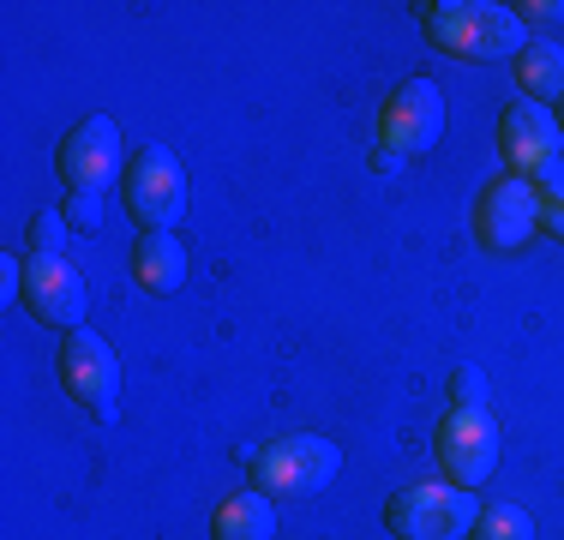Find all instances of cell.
Wrapping results in <instances>:
<instances>
[{
  "label": "cell",
  "mask_w": 564,
  "mask_h": 540,
  "mask_svg": "<svg viewBox=\"0 0 564 540\" xmlns=\"http://www.w3.org/2000/svg\"><path fill=\"white\" fill-rule=\"evenodd\" d=\"M372 162H379V174H397V169H402V156H391V151H384V144H379V151H372Z\"/></svg>",
  "instance_id": "44dd1931"
},
{
  "label": "cell",
  "mask_w": 564,
  "mask_h": 540,
  "mask_svg": "<svg viewBox=\"0 0 564 540\" xmlns=\"http://www.w3.org/2000/svg\"><path fill=\"white\" fill-rule=\"evenodd\" d=\"M66 240H73L66 210H36L31 223H24V252H31V259H66Z\"/></svg>",
  "instance_id": "2e32d148"
},
{
  "label": "cell",
  "mask_w": 564,
  "mask_h": 540,
  "mask_svg": "<svg viewBox=\"0 0 564 540\" xmlns=\"http://www.w3.org/2000/svg\"><path fill=\"white\" fill-rule=\"evenodd\" d=\"M276 534V505L252 486V493H228L210 517V540H271Z\"/></svg>",
  "instance_id": "4fadbf2b"
},
{
  "label": "cell",
  "mask_w": 564,
  "mask_h": 540,
  "mask_svg": "<svg viewBox=\"0 0 564 540\" xmlns=\"http://www.w3.org/2000/svg\"><path fill=\"white\" fill-rule=\"evenodd\" d=\"M55 169H61V181H66V198H97L102 186L120 174V127H115L109 115H85L61 139Z\"/></svg>",
  "instance_id": "52a82bcc"
},
{
  "label": "cell",
  "mask_w": 564,
  "mask_h": 540,
  "mask_svg": "<svg viewBox=\"0 0 564 540\" xmlns=\"http://www.w3.org/2000/svg\"><path fill=\"white\" fill-rule=\"evenodd\" d=\"M451 409H487V372H480V367H456L451 372Z\"/></svg>",
  "instance_id": "e0dca14e"
},
{
  "label": "cell",
  "mask_w": 564,
  "mask_h": 540,
  "mask_svg": "<svg viewBox=\"0 0 564 540\" xmlns=\"http://www.w3.org/2000/svg\"><path fill=\"white\" fill-rule=\"evenodd\" d=\"M66 223H73V228H85V235H97V223H102L97 198H66Z\"/></svg>",
  "instance_id": "d6986e66"
},
{
  "label": "cell",
  "mask_w": 564,
  "mask_h": 540,
  "mask_svg": "<svg viewBox=\"0 0 564 540\" xmlns=\"http://www.w3.org/2000/svg\"><path fill=\"white\" fill-rule=\"evenodd\" d=\"M24 306L36 324H55V331H85L90 313V289L73 270V259H24Z\"/></svg>",
  "instance_id": "8fae6325"
},
{
  "label": "cell",
  "mask_w": 564,
  "mask_h": 540,
  "mask_svg": "<svg viewBox=\"0 0 564 540\" xmlns=\"http://www.w3.org/2000/svg\"><path fill=\"white\" fill-rule=\"evenodd\" d=\"M132 282L151 294H174L186 282V247L174 228H156V235H139L132 247Z\"/></svg>",
  "instance_id": "7c38bea8"
},
{
  "label": "cell",
  "mask_w": 564,
  "mask_h": 540,
  "mask_svg": "<svg viewBox=\"0 0 564 540\" xmlns=\"http://www.w3.org/2000/svg\"><path fill=\"white\" fill-rule=\"evenodd\" d=\"M517 19L522 24H564V0H522Z\"/></svg>",
  "instance_id": "ac0fdd59"
},
{
  "label": "cell",
  "mask_w": 564,
  "mask_h": 540,
  "mask_svg": "<svg viewBox=\"0 0 564 540\" xmlns=\"http://www.w3.org/2000/svg\"><path fill=\"white\" fill-rule=\"evenodd\" d=\"M499 151L510 162V174H522V181H541L546 169L564 156V132H558V115L541 102H510L499 115Z\"/></svg>",
  "instance_id": "30bf717a"
},
{
  "label": "cell",
  "mask_w": 564,
  "mask_h": 540,
  "mask_svg": "<svg viewBox=\"0 0 564 540\" xmlns=\"http://www.w3.org/2000/svg\"><path fill=\"white\" fill-rule=\"evenodd\" d=\"M558 132H564V115H558Z\"/></svg>",
  "instance_id": "7402d4cb"
},
{
  "label": "cell",
  "mask_w": 564,
  "mask_h": 540,
  "mask_svg": "<svg viewBox=\"0 0 564 540\" xmlns=\"http://www.w3.org/2000/svg\"><path fill=\"white\" fill-rule=\"evenodd\" d=\"M127 210L144 235L156 228H174L186 216V169L169 144H144L127 169Z\"/></svg>",
  "instance_id": "5b68a950"
},
{
  "label": "cell",
  "mask_w": 564,
  "mask_h": 540,
  "mask_svg": "<svg viewBox=\"0 0 564 540\" xmlns=\"http://www.w3.org/2000/svg\"><path fill=\"white\" fill-rule=\"evenodd\" d=\"M61 385H66V397L85 414H97V421H115L120 414V360L90 324L61 336Z\"/></svg>",
  "instance_id": "277c9868"
},
{
  "label": "cell",
  "mask_w": 564,
  "mask_h": 540,
  "mask_svg": "<svg viewBox=\"0 0 564 540\" xmlns=\"http://www.w3.org/2000/svg\"><path fill=\"white\" fill-rule=\"evenodd\" d=\"M438 463L468 493L480 480H492V468H499V421L487 409H451L438 421Z\"/></svg>",
  "instance_id": "9c48e42d"
},
{
  "label": "cell",
  "mask_w": 564,
  "mask_h": 540,
  "mask_svg": "<svg viewBox=\"0 0 564 540\" xmlns=\"http://www.w3.org/2000/svg\"><path fill=\"white\" fill-rule=\"evenodd\" d=\"M247 468L264 498H313L343 475V444H330L325 432H289L259 444Z\"/></svg>",
  "instance_id": "7a4b0ae2"
},
{
  "label": "cell",
  "mask_w": 564,
  "mask_h": 540,
  "mask_svg": "<svg viewBox=\"0 0 564 540\" xmlns=\"http://www.w3.org/2000/svg\"><path fill=\"white\" fill-rule=\"evenodd\" d=\"M517 85L529 102H564V43L529 36V48L517 54Z\"/></svg>",
  "instance_id": "5bb4252c"
},
{
  "label": "cell",
  "mask_w": 564,
  "mask_h": 540,
  "mask_svg": "<svg viewBox=\"0 0 564 540\" xmlns=\"http://www.w3.org/2000/svg\"><path fill=\"white\" fill-rule=\"evenodd\" d=\"M480 517V498L456 480H414L391 493L384 505V529L397 540H463Z\"/></svg>",
  "instance_id": "3957f363"
},
{
  "label": "cell",
  "mask_w": 564,
  "mask_h": 540,
  "mask_svg": "<svg viewBox=\"0 0 564 540\" xmlns=\"http://www.w3.org/2000/svg\"><path fill=\"white\" fill-rule=\"evenodd\" d=\"M445 139V90L433 78H409V85L391 90L379 115V144L391 156H426Z\"/></svg>",
  "instance_id": "8992f818"
},
{
  "label": "cell",
  "mask_w": 564,
  "mask_h": 540,
  "mask_svg": "<svg viewBox=\"0 0 564 540\" xmlns=\"http://www.w3.org/2000/svg\"><path fill=\"white\" fill-rule=\"evenodd\" d=\"M534 228H541V193H534V181L505 169L475 205V240L487 252H517Z\"/></svg>",
  "instance_id": "ba28073f"
},
{
  "label": "cell",
  "mask_w": 564,
  "mask_h": 540,
  "mask_svg": "<svg viewBox=\"0 0 564 540\" xmlns=\"http://www.w3.org/2000/svg\"><path fill=\"white\" fill-rule=\"evenodd\" d=\"M421 24L456 61H510L529 48V24L517 19V7H499V0H426Z\"/></svg>",
  "instance_id": "6da1fadb"
},
{
  "label": "cell",
  "mask_w": 564,
  "mask_h": 540,
  "mask_svg": "<svg viewBox=\"0 0 564 540\" xmlns=\"http://www.w3.org/2000/svg\"><path fill=\"white\" fill-rule=\"evenodd\" d=\"M541 228H546L553 240H564V193H558V198H541Z\"/></svg>",
  "instance_id": "ffe728a7"
},
{
  "label": "cell",
  "mask_w": 564,
  "mask_h": 540,
  "mask_svg": "<svg viewBox=\"0 0 564 540\" xmlns=\"http://www.w3.org/2000/svg\"><path fill=\"white\" fill-rule=\"evenodd\" d=\"M468 540H534V517L522 505H480L475 529H468Z\"/></svg>",
  "instance_id": "9a60e30c"
}]
</instances>
